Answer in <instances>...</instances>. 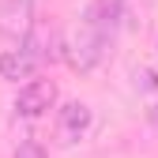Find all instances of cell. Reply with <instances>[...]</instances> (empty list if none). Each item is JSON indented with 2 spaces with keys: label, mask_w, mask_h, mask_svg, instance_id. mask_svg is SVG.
Returning a JSON list of instances; mask_svg holds the SVG:
<instances>
[{
  "label": "cell",
  "mask_w": 158,
  "mask_h": 158,
  "mask_svg": "<svg viewBox=\"0 0 158 158\" xmlns=\"http://www.w3.org/2000/svg\"><path fill=\"white\" fill-rule=\"evenodd\" d=\"M121 15H124V0H90L79 27L72 30L64 56L75 72H94L102 64V56L109 53L117 27H121Z\"/></svg>",
  "instance_id": "obj_1"
},
{
  "label": "cell",
  "mask_w": 158,
  "mask_h": 158,
  "mask_svg": "<svg viewBox=\"0 0 158 158\" xmlns=\"http://www.w3.org/2000/svg\"><path fill=\"white\" fill-rule=\"evenodd\" d=\"M45 64V42L27 34L23 42H15L4 56H0V79L19 83V79H34V72Z\"/></svg>",
  "instance_id": "obj_2"
},
{
  "label": "cell",
  "mask_w": 158,
  "mask_h": 158,
  "mask_svg": "<svg viewBox=\"0 0 158 158\" xmlns=\"http://www.w3.org/2000/svg\"><path fill=\"white\" fill-rule=\"evenodd\" d=\"M56 102V83L53 79H30V83L19 87L15 94V117H23V121H38V117H45Z\"/></svg>",
  "instance_id": "obj_3"
},
{
  "label": "cell",
  "mask_w": 158,
  "mask_h": 158,
  "mask_svg": "<svg viewBox=\"0 0 158 158\" xmlns=\"http://www.w3.org/2000/svg\"><path fill=\"white\" fill-rule=\"evenodd\" d=\"M34 30V0H0V38L23 42Z\"/></svg>",
  "instance_id": "obj_4"
},
{
  "label": "cell",
  "mask_w": 158,
  "mask_h": 158,
  "mask_svg": "<svg viewBox=\"0 0 158 158\" xmlns=\"http://www.w3.org/2000/svg\"><path fill=\"white\" fill-rule=\"evenodd\" d=\"M90 121H94V117H90V106H83V102L60 106V113H56V139H60L64 147L79 143L90 132Z\"/></svg>",
  "instance_id": "obj_5"
},
{
  "label": "cell",
  "mask_w": 158,
  "mask_h": 158,
  "mask_svg": "<svg viewBox=\"0 0 158 158\" xmlns=\"http://www.w3.org/2000/svg\"><path fill=\"white\" fill-rule=\"evenodd\" d=\"M11 158H49V154H45V147H42V143L27 139V143H19V147H15V154H11Z\"/></svg>",
  "instance_id": "obj_6"
},
{
  "label": "cell",
  "mask_w": 158,
  "mask_h": 158,
  "mask_svg": "<svg viewBox=\"0 0 158 158\" xmlns=\"http://www.w3.org/2000/svg\"><path fill=\"white\" fill-rule=\"evenodd\" d=\"M135 79L143 90H158V72H135Z\"/></svg>",
  "instance_id": "obj_7"
},
{
  "label": "cell",
  "mask_w": 158,
  "mask_h": 158,
  "mask_svg": "<svg viewBox=\"0 0 158 158\" xmlns=\"http://www.w3.org/2000/svg\"><path fill=\"white\" fill-rule=\"evenodd\" d=\"M147 121H151V128L158 132V106H151V109H147Z\"/></svg>",
  "instance_id": "obj_8"
}]
</instances>
